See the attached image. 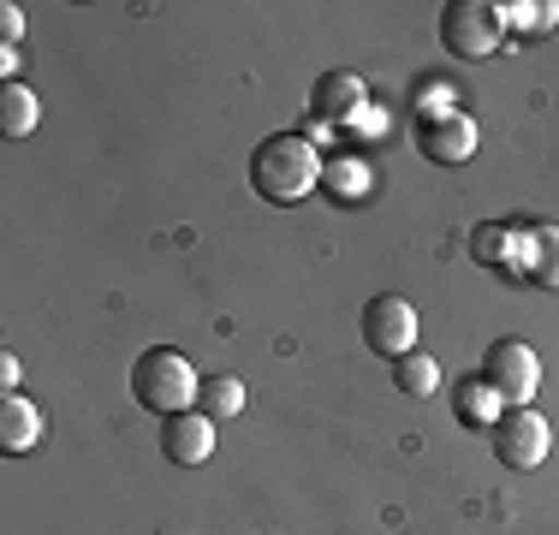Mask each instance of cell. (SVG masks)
<instances>
[{"label": "cell", "mask_w": 559, "mask_h": 535, "mask_svg": "<svg viewBox=\"0 0 559 535\" xmlns=\"http://www.w3.org/2000/svg\"><path fill=\"white\" fill-rule=\"evenodd\" d=\"M500 399H495V387L483 381V374H476V381H464L459 387V423H476V428H495L500 423Z\"/></svg>", "instance_id": "obj_16"}, {"label": "cell", "mask_w": 559, "mask_h": 535, "mask_svg": "<svg viewBox=\"0 0 559 535\" xmlns=\"http://www.w3.org/2000/svg\"><path fill=\"white\" fill-rule=\"evenodd\" d=\"M0 36H7V48L19 43V36H24V12L12 7V0H7V7H0Z\"/></svg>", "instance_id": "obj_18"}, {"label": "cell", "mask_w": 559, "mask_h": 535, "mask_svg": "<svg viewBox=\"0 0 559 535\" xmlns=\"http://www.w3.org/2000/svg\"><path fill=\"white\" fill-rule=\"evenodd\" d=\"M0 387H7V393H19V357H0Z\"/></svg>", "instance_id": "obj_19"}, {"label": "cell", "mask_w": 559, "mask_h": 535, "mask_svg": "<svg viewBox=\"0 0 559 535\" xmlns=\"http://www.w3.org/2000/svg\"><path fill=\"white\" fill-rule=\"evenodd\" d=\"M131 399L167 423V417H179V411H197V399H203V374L191 369L185 352L150 345V352H138V364H131Z\"/></svg>", "instance_id": "obj_2"}, {"label": "cell", "mask_w": 559, "mask_h": 535, "mask_svg": "<svg viewBox=\"0 0 559 535\" xmlns=\"http://www.w3.org/2000/svg\"><path fill=\"white\" fill-rule=\"evenodd\" d=\"M36 440H43V411L24 393H7L0 399V447L19 459V452H36Z\"/></svg>", "instance_id": "obj_11"}, {"label": "cell", "mask_w": 559, "mask_h": 535, "mask_svg": "<svg viewBox=\"0 0 559 535\" xmlns=\"http://www.w3.org/2000/svg\"><path fill=\"white\" fill-rule=\"evenodd\" d=\"M364 78L357 72H322L316 78V90H310V114L316 119H345V126H352L357 114H364Z\"/></svg>", "instance_id": "obj_10"}, {"label": "cell", "mask_w": 559, "mask_h": 535, "mask_svg": "<svg viewBox=\"0 0 559 535\" xmlns=\"http://www.w3.org/2000/svg\"><path fill=\"white\" fill-rule=\"evenodd\" d=\"M476 143H483V131H476V119L464 114V107H447V114H435L417 126V150L429 155L435 167H464V160L476 155Z\"/></svg>", "instance_id": "obj_7"}, {"label": "cell", "mask_w": 559, "mask_h": 535, "mask_svg": "<svg viewBox=\"0 0 559 535\" xmlns=\"http://www.w3.org/2000/svg\"><path fill=\"white\" fill-rule=\"evenodd\" d=\"M483 381L495 387L500 405H530V399H536V387H542V357H536V345H524L518 333L495 340V345L483 352Z\"/></svg>", "instance_id": "obj_4"}, {"label": "cell", "mask_w": 559, "mask_h": 535, "mask_svg": "<svg viewBox=\"0 0 559 535\" xmlns=\"http://www.w3.org/2000/svg\"><path fill=\"white\" fill-rule=\"evenodd\" d=\"M441 43L452 60H488L506 43V7L495 0H452L441 12Z\"/></svg>", "instance_id": "obj_3"}, {"label": "cell", "mask_w": 559, "mask_h": 535, "mask_svg": "<svg viewBox=\"0 0 559 535\" xmlns=\"http://www.w3.org/2000/svg\"><path fill=\"white\" fill-rule=\"evenodd\" d=\"M197 411H203V417H238V411H245V381H238V374H215V381H203V399H197Z\"/></svg>", "instance_id": "obj_17"}, {"label": "cell", "mask_w": 559, "mask_h": 535, "mask_svg": "<svg viewBox=\"0 0 559 535\" xmlns=\"http://www.w3.org/2000/svg\"><path fill=\"white\" fill-rule=\"evenodd\" d=\"M322 150H316L304 131H280L257 155H250V185H257L262 203H298L322 185Z\"/></svg>", "instance_id": "obj_1"}, {"label": "cell", "mask_w": 559, "mask_h": 535, "mask_svg": "<svg viewBox=\"0 0 559 535\" xmlns=\"http://www.w3.org/2000/svg\"><path fill=\"white\" fill-rule=\"evenodd\" d=\"M393 381H399V393L429 399L435 387H441V364H435V357H423V352H405V357L393 364Z\"/></svg>", "instance_id": "obj_15"}, {"label": "cell", "mask_w": 559, "mask_h": 535, "mask_svg": "<svg viewBox=\"0 0 559 535\" xmlns=\"http://www.w3.org/2000/svg\"><path fill=\"white\" fill-rule=\"evenodd\" d=\"M364 340H369V352L393 357V364H399L405 352H417V304L399 298V292L369 298V310H364Z\"/></svg>", "instance_id": "obj_6"}, {"label": "cell", "mask_w": 559, "mask_h": 535, "mask_svg": "<svg viewBox=\"0 0 559 535\" xmlns=\"http://www.w3.org/2000/svg\"><path fill=\"white\" fill-rule=\"evenodd\" d=\"M524 274L536 280V286L559 292V226H530V262Z\"/></svg>", "instance_id": "obj_14"}, {"label": "cell", "mask_w": 559, "mask_h": 535, "mask_svg": "<svg viewBox=\"0 0 559 535\" xmlns=\"http://www.w3.org/2000/svg\"><path fill=\"white\" fill-rule=\"evenodd\" d=\"M471 257L483 262V268H500V274H524V262H530V226L483 221L471 233Z\"/></svg>", "instance_id": "obj_8"}, {"label": "cell", "mask_w": 559, "mask_h": 535, "mask_svg": "<svg viewBox=\"0 0 559 535\" xmlns=\"http://www.w3.org/2000/svg\"><path fill=\"white\" fill-rule=\"evenodd\" d=\"M36 119H43V102H36V90L0 84V131H7V138H31Z\"/></svg>", "instance_id": "obj_12"}, {"label": "cell", "mask_w": 559, "mask_h": 535, "mask_svg": "<svg viewBox=\"0 0 559 535\" xmlns=\"http://www.w3.org/2000/svg\"><path fill=\"white\" fill-rule=\"evenodd\" d=\"M162 452H167V464H203L209 452H215V417H203V411H179V417H167Z\"/></svg>", "instance_id": "obj_9"}, {"label": "cell", "mask_w": 559, "mask_h": 535, "mask_svg": "<svg viewBox=\"0 0 559 535\" xmlns=\"http://www.w3.org/2000/svg\"><path fill=\"white\" fill-rule=\"evenodd\" d=\"M488 440H495V459L506 471H536V464H548V447H554V428L542 411L530 405H506L500 423L488 428Z\"/></svg>", "instance_id": "obj_5"}, {"label": "cell", "mask_w": 559, "mask_h": 535, "mask_svg": "<svg viewBox=\"0 0 559 535\" xmlns=\"http://www.w3.org/2000/svg\"><path fill=\"white\" fill-rule=\"evenodd\" d=\"M322 191H334L340 203H357L369 191V160L357 155H328L322 160Z\"/></svg>", "instance_id": "obj_13"}]
</instances>
